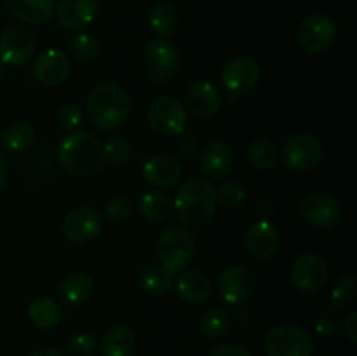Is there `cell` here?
Masks as SVG:
<instances>
[{"label":"cell","instance_id":"39","mask_svg":"<svg viewBox=\"0 0 357 356\" xmlns=\"http://www.w3.org/2000/svg\"><path fill=\"white\" fill-rule=\"evenodd\" d=\"M98 342L91 334H77L66 344L68 356H93L96 353Z\"/></svg>","mask_w":357,"mask_h":356},{"label":"cell","instance_id":"7","mask_svg":"<svg viewBox=\"0 0 357 356\" xmlns=\"http://www.w3.org/2000/svg\"><path fill=\"white\" fill-rule=\"evenodd\" d=\"M323 143L310 133H296L289 136L282 145L284 164L289 170L300 171V173L316 170L323 161Z\"/></svg>","mask_w":357,"mask_h":356},{"label":"cell","instance_id":"8","mask_svg":"<svg viewBox=\"0 0 357 356\" xmlns=\"http://www.w3.org/2000/svg\"><path fill=\"white\" fill-rule=\"evenodd\" d=\"M187 108L180 100L173 96H160L149 107L146 121L150 129L159 136L169 138V136L180 135L187 128Z\"/></svg>","mask_w":357,"mask_h":356},{"label":"cell","instance_id":"5","mask_svg":"<svg viewBox=\"0 0 357 356\" xmlns=\"http://www.w3.org/2000/svg\"><path fill=\"white\" fill-rule=\"evenodd\" d=\"M267 356H312L314 337L300 325H279L264 342Z\"/></svg>","mask_w":357,"mask_h":356},{"label":"cell","instance_id":"24","mask_svg":"<svg viewBox=\"0 0 357 356\" xmlns=\"http://www.w3.org/2000/svg\"><path fill=\"white\" fill-rule=\"evenodd\" d=\"M136 334L128 325H112L107 328L100 342L101 356H135Z\"/></svg>","mask_w":357,"mask_h":356},{"label":"cell","instance_id":"21","mask_svg":"<svg viewBox=\"0 0 357 356\" xmlns=\"http://www.w3.org/2000/svg\"><path fill=\"white\" fill-rule=\"evenodd\" d=\"M7 13L26 24H44L54 14L56 0H3Z\"/></svg>","mask_w":357,"mask_h":356},{"label":"cell","instance_id":"6","mask_svg":"<svg viewBox=\"0 0 357 356\" xmlns=\"http://www.w3.org/2000/svg\"><path fill=\"white\" fill-rule=\"evenodd\" d=\"M143 63L153 82L167 84L176 75L178 65H180L178 47L167 38H152L146 42L145 51H143Z\"/></svg>","mask_w":357,"mask_h":356},{"label":"cell","instance_id":"1","mask_svg":"<svg viewBox=\"0 0 357 356\" xmlns=\"http://www.w3.org/2000/svg\"><path fill=\"white\" fill-rule=\"evenodd\" d=\"M216 206V187L201 177L183 181L173 199V213H176L181 225H204L215 216Z\"/></svg>","mask_w":357,"mask_h":356},{"label":"cell","instance_id":"11","mask_svg":"<svg viewBox=\"0 0 357 356\" xmlns=\"http://www.w3.org/2000/svg\"><path fill=\"white\" fill-rule=\"evenodd\" d=\"M37 38L24 24H9L0 35V61L9 66H21L33 56Z\"/></svg>","mask_w":357,"mask_h":356},{"label":"cell","instance_id":"4","mask_svg":"<svg viewBox=\"0 0 357 356\" xmlns=\"http://www.w3.org/2000/svg\"><path fill=\"white\" fill-rule=\"evenodd\" d=\"M195 255V237L187 225H171L159 237L160 265L171 276L180 274Z\"/></svg>","mask_w":357,"mask_h":356},{"label":"cell","instance_id":"27","mask_svg":"<svg viewBox=\"0 0 357 356\" xmlns=\"http://www.w3.org/2000/svg\"><path fill=\"white\" fill-rule=\"evenodd\" d=\"M138 283L145 293L152 297H166L173 290V276L160 264L143 265L138 272Z\"/></svg>","mask_w":357,"mask_h":356},{"label":"cell","instance_id":"43","mask_svg":"<svg viewBox=\"0 0 357 356\" xmlns=\"http://www.w3.org/2000/svg\"><path fill=\"white\" fill-rule=\"evenodd\" d=\"M344 334L351 344H357V311H351L344 320Z\"/></svg>","mask_w":357,"mask_h":356},{"label":"cell","instance_id":"31","mask_svg":"<svg viewBox=\"0 0 357 356\" xmlns=\"http://www.w3.org/2000/svg\"><path fill=\"white\" fill-rule=\"evenodd\" d=\"M248 163L258 171H268L278 164V149L272 142L265 138H258L248 147Z\"/></svg>","mask_w":357,"mask_h":356},{"label":"cell","instance_id":"40","mask_svg":"<svg viewBox=\"0 0 357 356\" xmlns=\"http://www.w3.org/2000/svg\"><path fill=\"white\" fill-rule=\"evenodd\" d=\"M199 147H201V142L195 133L181 131L180 135H176V149L181 156H192L194 152H197Z\"/></svg>","mask_w":357,"mask_h":356},{"label":"cell","instance_id":"30","mask_svg":"<svg viewBox=\"0 0 357 356\" xmlns=\"http://www.w3.org/2000/svg\"><path fill=\"white\" fill-rule=\"evenodd\" d=\"M150 28L153 34L160 38H167L176 31L178 27V10L173 3L159 2L150 10Z\"/></svg>","mask_w":357,"mask_h":356},{"label":"cell","instance_id":"19","mask_svg":"<svg viewBox=\"0 0 357 356\" xmlns=\"http://www.w3.org/2000/svg\"><path fill=\"white\" fill-rule=\"evenodd\" d=\"M100 9V0H59L54 13L59 24L66 30H82L91 24Z\"/></svg>","mask_w":357,"mask_h":356},{"label":"cell","instance_id":"13","mask_svg":"<svg viewBox=\"0 0 357 356\" xmlns=\"http://www.w3.org/2000/svg\"><path fill=\"white\" fill-rule=\"evenodd\" d=\"M291 279L303 293H317L328 283V265L316 253H303L293 262Z\"/></svg>","mask_w":357,"mask_h":356},{"label":"cell","instance_id":"38","mask_svg":"<svg viewBox=\"0 0 357 356\" xmlns=\"http://www.w3.org/2000/svg\"><path fill=\"white\" fill-rule=\"evenodd\" d=\"M58 117L59 126H61L65 131H79L80 126L84 124V110L75 103L63 105V107L58 108Z\"/></svg>","mask_w":357,"mask_h":356},{"label":"cell","instance_id":"2","mask_svg":"<svg viewBox=\"0 0 357 356\" xmlns=\"http://www.w3.org/2000/svg\"><path fill=\"white\" fill-rule=\"evenodd\" d=\"M87 115L100 131H114L126 124L131 112V98L117 82H101L87 96Z\"/></svg>","mask_w":357,"mask_h":356},{"label":"cell","instance_id":"32","mask_svg":"<svg viewBox=\"0 0 357 356\" xmlns=\"http://www.w3.org/2000/svg\"><path fill=\"white\" fill-rule=\"evenodd\" d=\"M230 323H232V316H230L229 311H225L223 307H211V309L202 314L199 328H201L204 337L218 339L223 334H227Z\"/></svg>","mask_w":357,"mask_h":356},{"label":"cell","instance_id":"9","mask_svg":"<svg viewBox=\"0 0 357 356\" xmlns=\"http://www.w3.org/2000/svg\"><path fill=\"white\" fill-rule=\"evenodd\" d=\"M296 38L307 54H323L333 45L337 38V28L330 16L314 13L303 17L302 23L298 24Z\"/></svg>","mask_w":357,"mask_h":356},{"label":"cell","instance_id":"37","mask_svg":"<svg viewBox=\"0 0 357 356\" xmlns=\"http://www.w3.org/2000/svg\"><path fill=\"white\" fill-rule=\"evenodd\" d=\"M132 201L129 195L121 194V195H115L114 199L108 201V205L105 206L107 209V218L110 220L112 223H122L132 215Z\"/></svg>","mask_w":357,"mask_h":356},{"label":"cell","instance_id":"35","mask_svg":"<svg viewBox=\"0 0 357 356\" xmlns=\"http://www.w3.org/2000/svg\"><path fill=\"white\" fill-rule=\"evenodd\" d=\"M103 150L107 163L115 168L124 166L129 157H131V143L124 135L110 136L107 143H103Z\"/></svg>","mask_w":357,"mask_h":356},{"label":"cell","instance_id":"20","mask_svg":"<svg viewBox=\"0 0 357 356\" xmlns=\"http://www.w3.org/2000/svg\"><path fill=\"white\" fill-rule=\"evenodd\" d=\"M201 170L206 177L213 180H222L230 173L234 164V156L230 147L220 140H211L201 150Z\"/></svg>","mask_w":357,"mask_h":356},{"label":"cell","instance_id":"17","mask_svg":"<svg viewBox=\"0 0 357 356\" xmlns=\"http://www.w3.org/2000/svg\"><path fill=\"white\" fill-rule=\"evenodd\" d=\"M183 100L187 110L201 119H209L216 115L222 108V96L220 91L208 80L197 79L188 84L183 91Z\"/></svg>","mask_w":357,"mask_h":356},{"label":"cell","instance_id":"12","mask_svg":"<svg viewBox=\"0 0 357 356\" xmlns=\"http://www.w3.org/2000/svg\"><path fill=\"white\" fill-rule=\"evenodd\" d=\"M103 229V216L93 206H77L63 220V234L75 244L93 241Z\"/></svg>","mask_w":357,"mask_h":356},{"label":"cell","instance_id":"41","mask_svg":"<svg viewBox=\"0 0 357 356\" xmlns=\"http://www.w3.org/2000/svg\"><path fill=\"white\" fill-rule=\"evenodd\" d=\"M340 325L342 323L337 320L335 314L324 313L317 318L316 323H314V328H316V332L319 335H335L340 330Z\"/></svg>","mask_w":357,"mask_h":356},{"label":"cell","instance_id":"36","mask_svg":"<svg viewBox=\"0 0 357 356\" xmlns=\"http://www.w3.org/2000/svg\"><path fill=\"white\" fill-rule=\"evenodd\" d=\"M246 187L243 184H239V181L234 180L225 181V184L216 188V199H218L220 205L227 206V208H237V206H241L244 202V199H246Z\"/></svg>","mask_w":357,"mask_h":356},{"label":"cell","instance_id":"44","mask_svg":"<svg viewBox=\"0 0 357 356\" xmlns=\"http://www.w3.org/2000/svg\"><path fill=\"white\" fill-rule=\"evenodd\" d=\"M7 178H9V166H7V161L3 157V154L0 152V188L6 185Z\"/></svg>","mask_w":357,"mask_h":356},{"label":"cell","instance_id":"10","mask_svg":"<svg viewBox=\"0 0 357 356\" xmlns=\"http://www.w3.org/2000/svg\"><path fill=\"white\" fill-rule=\"evenodd\" d=\"M300 215L316 229H331L342 220V205L328 192H309L300 199Z\"/></svg>","mask_w":357,"mask_h":356},{"label":"cell","instance_id":"29","mask_svg":"<svg viewBox=\"0 0 357 356\" xmlns=\"http://www.w3.org/2000/svg\"><path fill=\"white\" fill-rule=\"evenodd\" d=\"M61 316L63 313L59 304L56 300L49 299V297L35 299L28 306V318L33 323V327L40 328V330H51V328L58 327Z\"/></svg>","mask_w":357,"mask_h":356},{"label":"cell","instance_id":"46","mask_svg":"<svg viewBox=\"0 0 357 356\" xmlns=\"http://www.w3.org/2000/svg\"><path fill=\"white\" fill-rule=\"evenodd\" d=\"M236 318L237 320L241 321V323H250V313H248V311H239V313L236 314Z\"/></svg>","mask_w":357,"mask_h":356},{"label":"cell","instance_id":"25","mask_svg":"<svg viewBox=\"0 0 357 356\" xmlns=\"http://www.w3.org/2000/svg\"><path fill=\"white\" fill-rule=\"evenodd\" d=\"M93 290L94 281L87 272L73 271L61 279L58 293L59 299L68 306H80L91 299Z\"/></svg>","mask_w":357,"mask_h":356},{"label":"cell","instance_id":"23","mask_svg":"<svg viewBox=\"0 0 357 356\" xmlns=\"http://www.w3.org/2000/svg\"><path fill=\"white\" fill-rule=\"evenodd\" d=\"M143 178L159 188H171L180 181L181 166L169 156H155L143 164Z\"/></svg>","mask_w":357,"mask_h":356},{"label":"cell","instance_id":"16","mask_svg":"<svg viewBox=\"0 0 357 356\" xmlns=\"http://www.w3.org/2000/svg\"><path fill=\"white\" fill-rule=\"evenodd\" d=\"M244 246L251 257L258 260H268L278 253L281 246V236L279 230L271 220H257L244 236Z\"/></svg>","mask_w":357,"mask_h":356},{"label":"cell","instance_id":"28","mask_svg":"<svg viewBox=\"0 0 357 356\" xmlns=\"http://www.w3.org/2000/svg\"><path fill=\"white\" fill-rule=\"evenodd\" d=\"M35 142V128L28 121H14L3 128L0 135V145L6 152L17 154L30 149Z\"/></svg>","mask_w":357,"mask_h":356},{"label":"cell","instance_id":"47","mask_svg":"<svg viewBox=\"0 0 357 356\" xmlns=\"http://www.w3.org/2000/svg\"><path fill=\"white\" fill-rule=\"evenodd\" d=\"M3 66H6V65H3V63L0 61V79H2V77H3V72H6V68H3Z\"/></svg>","mask_w":357,"mask_h":356},{"label":"cell","instance_id":"18","mask_svg":"<svg viewBox=\"0 0 357 356\" xmlns=\"http://www.w3.org/2000/svg\"><path fill=\"white\" fill-rule=\"evenodd\" d=\"M70 70H72V65H70L68 56L59 49H45L33 63V73L37 80L49 87L61 86L68 79Z\"/></svg>","mask_w":357,"mask_h":356},{"label":"cell","instance_id":"33","mask_svg":"<svg viewBox=\"0 0 357 356\" xmlns=\"http://www.w3.org/2000/svg\"><path fill=\"white\" fill-rule=\"evenodd\" d=\"M356 292L357 283L354 274H344L335 281L333 288H331V304H333V311H345L351 309L356 302Z\"/></svg>","mask_w":357,"mask_h":356},{"label":"cell","instance_id":"45","mask_svg":"<svg viewBox=\"0 0 357 356\" xmlns=\"http://www.w3.org/2000/svg\"><path fill=\"white\" fill-rule=\"evenodd\" d=\"M30 356H65V353L59 351L56 348H44V349H38V351L31 353Z\"/></svg>","mask_w":357,"mask_h":356},{"label":"cell","instance_id":"34","mask_svg":"<svg viewBox=\"0 0 357 356\" xmlns=\"http://www.w3.org/2000/svg\"><path fill=\"white\" fill-rule=\"evenodd\" d=\"M70 52L80 63H94L101 54V45L93 35L77 34L70 38Z\"/></svg>","mask_w":357,"mask_h":356},{"label":"cell","instance_id":"22","mask_svg":"<svg viewBox=\"0 0 357 356\" xmlns=\"http://www.w3.org/2000/svg\"><path fill=\"white\" fill-rule=\"evenodd\" d=\"M176 276V292L183 302L199 306L209 299L211 281L204 272L197 271V269H185Z\"/></svg>","mask_w":357,"mask_h":356},{"label":"cell","instance_id":"3","mask_svg":"<svg viewBox=\"0 0 357 356\" xmlns=\"http://www.w3.org/2000/svg\"><path fill=\"white\" fill-rule=\"evenodd\" d=\"M59 164L73 177H93L107 164L103 143L87 131H72L58 149Z\"/></svg>","mask_w":357,"mask_h":356},{"label":"cell","instance_id":"42","mask_svg":"<svg viewBox=\"0 0 357 356\" xmlns=\"http://www.w3.org/2000/svg\"><path fill=\"white\" fill-rule=\"evenodd\" d=\"M209 356H253L250 349L243 344H237V342H225V344H220L209 353Z\"/></svg>","mask_w":357,"mask_h":356},{"label":"cell","instance_id":"15","mask_svg":"<svg viewBox=\"0 0 357 356\" xmlns=\"http://www.w3.org/2000/svg\"><path fill=\"white\" fill-rule=\"evenodd\" d=\"M255 290V278L244 265H230L220 274L218 293L222 300L230 306L246 302Z\"/></svg>","mask_w":357,"mask_h":356},{"label":"cell","instance_id":"26","mask_svg":"<svg viewBox=\"0 0 357 356\" xmlns=\"http://www.w3.org/2000/svg\"><path fill=\"white\" fill-rule=\"evenodd\" d=\"M138 212L146 222H166L173 215V199L160 191H150L139 198Z\"/></svg>","mask_w":357,"mask_h":356},{"label":"cell","instance_id":"14","mask_svg":"<svg viewBox=\"0 0 357 356\" xmlns=\"http://www.w3.org/2000/svg\"><path fill=\"white\" fill-rule=\"evenodd\" d=\"M260 65L248 56H236L222 70V84L230 94H243L260 82Z\"/></svg>","mask_w":357,"mask_h":356}]
</instances>
